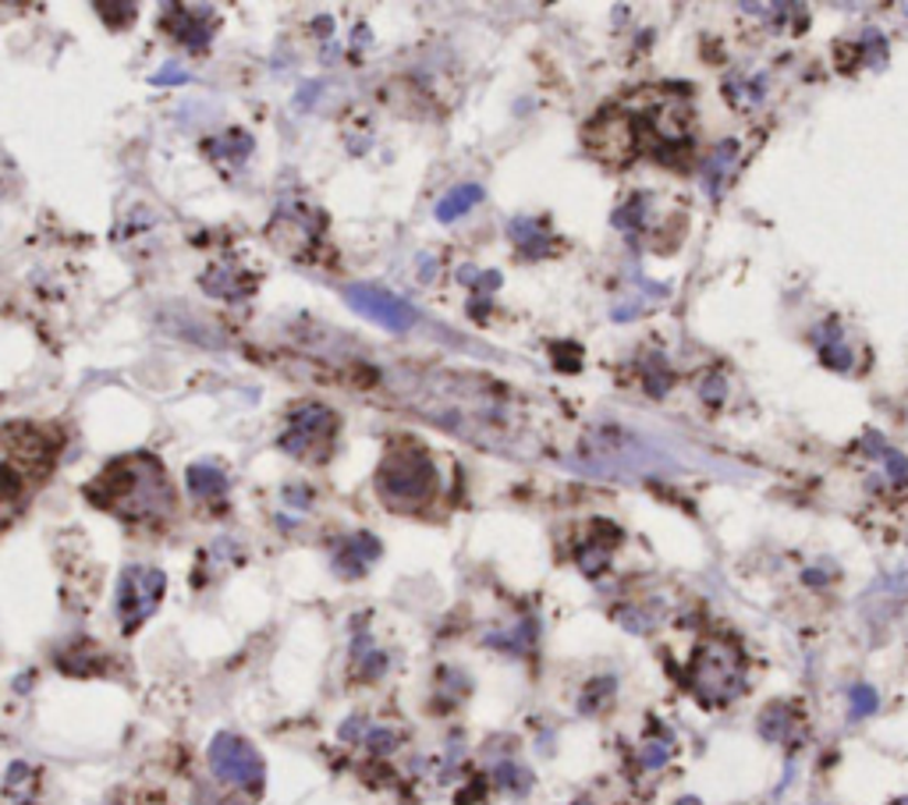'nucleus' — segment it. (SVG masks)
I'll return each mask as SVG.
<instances>
[{"instance_id": "cd10ccee", "label": "nucleus", "mask_w": 908, "mask_h": 805, "mask_svg": "<svg viewBox=\"0 0 908 805\" xmlns=\"http://www.w3.org/2000/svg\"><path fill=\"white\" fill-rule=\"evenodd\" d=\"M678 805H699V802H696V798H682Z\"/></svg>"}, {"instance_id": "2eb2a0df", "label": "nucleus", "mask_w": 908, "mask_h": 805, "mask_svg": "<svg viewBox=\"0 0 908 805\" xmlns=\"http://www.w3.org/2000/svg\"><path fill=\"white\" fill-rule=\"evenodd\" d=\"M207 149H210V157H213V160H231V163H242V160L252 153V139L245 136L242 128H231V131H224V136L210 139V142H207Z\"/></svg>"}, {"instance_id": "a878e982", "label": "nucleus", "mask_w": 908, "mask_h": 805, "mask_svg": "<svg viewBox=\"0 0 908 805\" xmlns=\"http://www.w3.org/2000/svg\"><path fill=\"white\" fill-rule=\"evenodd\" d=\"M184 78H189V75H184L178 64H167V68H160L154 75V86H167V82H175V86H178V82H184Z\"/></svg>"}, {"instance_id": "412c9836", "label": "nucleus", "mask_w": 908, "mask_h": 805, "mask_svg": "<svg viewBox=\"0 0 908 805\" xmlns=\"http://www.w3.org/2000/svg\"><path fill=\"white\" fill-rule=\"evenodd\" d=\"M611 692H614V681L611 678H600V681H593L590 689H585V696L579 699V710L582 713H596L603 702L611 699Z\"/></svg>"}, {"instance_id": "9b49d317", "label": "nucleus", "mask_w": 908, "mask_h": 805, "mask_svg": "<svg viewBox=\"0 0 908 805\" xmlns=\"http://www.w3.org/2000/svg\"><path fill=\"white\" fill-rule=\"evenodd\" d=\"M813 341H816V351H820L823 362H827L831 369H837V373H848V369H852V351L841 345V327L837 324H827L823 330H816Z\"/></svg>"}, {"instance_id": "f257e3e1", "label": "nucleus", "mask_w": 908, "mask_h": 805, "mask_svg": "<svg viewBox=\"0 0 908 805\" xmlns=\"http://www.w3.org/2000/svg\"><path fill=\"white\" fill-rule=\"evenodd\" d=\"M86 497L122 522L160 526L175 515V486L154 455L114 458L89 486Z\"/></svg>"}, {"instance_id": "f03ea898", "label": "nucleus", "mask_w": 908, "mask_h": 805, "mask_svg": "<svg viewBox=\"0 0 908 805\" xmlns=\"http://www.w3.org/2000/svg\"><path fill=\"white\" fill-rule=\"evenodd\" d=\"M377 490L391 508H415L433 497L436 468L419 447H391L380 462Z\"/></svg>"}, {"instance_id": "4be33fe9", "label": "nucleus", "mask_w": 908, "mask_h": 805, "mask_svg": "<svg viewBox=\"0 0 908 805\" xmlns=\"http://www.w3.org/2000/svg\"><path fill=\"white\" fill-rule=\"evenodd\" d=\"M362 745H366L369 752H377V756H387V752H394V749H398V734H394L391 728H366Z\"/></svg>"}, {"instance_id": "5701e85b", "label": "nucleus", "mask_w": 908, "mask_h": 805, "mask_svg": "<svg viewBox=\"0 0 908 805\" xmlns=\"http://www.w3.org/2000/svg\"><path fill=\"white\" fill-rule=\"evenodd\" d=\"M880 455H884V465H887V476H890V483L905 486V483H908V462L898 455V451H890V447H884Z\"/></svg>"}, {"instance_id": "7ed1b4c3", "label": "nucleus", "mask_w": 908, "mask_h": 805, "mask_svg": "<svg viewBox=\"0 0 908 805\" xmlns=\"http://www.w3.org/2000/svg\"><path fill=\"white\" fill-rule=\"evenodd\" d=\"M688 678H693V692L703 702L725 707V702L746 692V660L728 643H703L693 657V667H688Z\"/></svg>"}, {"instance_id": "6ab92c4d", "label": "nucleus", "mask_w": 908, "mask_h": 805, "mask_svg": "<svg viewBox=\"0 0 908 805\" xmlns=\"http://www.w3.org/2000/svg\"><path fill=\"white\" fill-rule=\"evenodd\" d=\"M494 784L504 787V792L522 795V792H529L532 777H529V770H522L515 760H504V763H497V770H494Z\"/></svg>"}, {"instance_id": "423d86ee", "label": "nucleus", "mask_w": 908, "mask_h": 805, "mask_svg": "<svg viewBox=\"0 0 908 805\" xmlns=\"http://www.w3.org/2000/svg\"><path fill=\"white\" fill-rule=\"evenodd\" d=\"M210 770H213L217 781H224L231 787H242V792H249V795L263 792V781H266L263 756L239 734H217L213 738L210 742Z\"/></svg>"}, {"instance_id": "a211bd4d", "label": "nucleus", "mask_w": 908, "mask_h": 805, "mask_svg": "<svg viewBox=\"0 0 908 805\" xmlns=\"http://www.w3.org/2000/svg\"><path fill=\"white\" fill-rule=\"evenodd\" d=\"M351 657H356V667H359L362 678H380L387 670V657L373 643H369V635H359L356 646H351Z\"/></svg>"}, {"instance_id": "9d476101", "label": "nucleus", "mask_w": 908, "mask_h": 805, "mask_svg": "<svg viewBox=\"0 0 908 805\" xmlns=\"http://www.w3.org/2000/svg\"><path fill=\"white\" fill-rule=\"evenodd\" d=\"M189 490L196 500H224L228 476L210 462H196V465H189Z\"/></svg>"}, {"instance_id": "39448f33", "label": "nucleus", "mask_w": 908, "mask_h": 805, "mask_svg": "<svg viewBox=\"0 0 908 805\" xmlns=\"http://www.w3.org/2000/svg\"><path fill=\"white\" fill-rule=\"evenodd\" d=\"M334 433H338V415L327 405H298L288 415V426L281 433V451L302 462H324L330 455Z\"/></svg>"}, {"instance_id": "20e7f679", "label": "nucleus", "mask_w": 908, "mask_h": 805, "mask_svg": "<svg viewBox=\"0 0 908 805\" xmlns=\"http://www.w3.org/2000/svg\"><path fill=\"white\" fill-rule=\"evenodd\" d=\"M163 590H167V575L160 568H149V564L125 568L122 579H117V593H114L117 617H122L125 635L139 632L142 622H149V617L157 614Z\"/></svg>"}, {"instance_id": "f8f14e48", "label": "nucleus", "mask_w": 908, "mask_h": 805, "mask_svg": "<svg viewBox=\"0 0 908 805\" xmlns=\"http://www.w3.org/2000/svg\"><path fill=\"white\" fill-rule=\"evenodd\" d=\"M203 288L210 295H217V298L234 301V298H245L252 292V280L242 277V274H234V271H228V266H213V271L203 277Z\"/></svg>"}, {"instance_id": "393cba45", "label": "nucleus", "mask_w": 908, "mask_h": 805, "mask_svg": "<svg viewBox=\"0 0 908 805\" xmlns=\"http://www.w3.org/2000/svg\"><path fill=\"white\" fill-rule=\"evenodd\" d=\"M725 391H728V383L720 380V377H710V380H706L703 388H699V398H703V401H706V405H710V409H717L720 401H725Z\"/></svg>"}, {"instance_id": "4468645a", "label": "nucleus", "mask_w": 908, "mask_h": 805, "mask_svg": "<svg viewBox=\"0 0 908 805\" xmlns=\"http://www.w3.org/2000/svg\"><path fill=\"white\" fill-rule=\"evenodd\" d=\"M508 231H511V239H515L518 248H522V253H529V256L547 253V245H550V239H547V224L532 221V216H518V221H511Z\"/></svg>"}, {"instance_id": "f3484780", "label": "nucleus", "mask_w": 908, "mask_h": 805, "mask_svg": "<svg viewBox=\"0 0 908 805\" xmlns=\"http://www.w3.org/2000/svg\"><path fill=\"white\" fill-rule=\"evenodd\" d=\"M760 734L767 742H788V734H792V710L781 707V702L767 707L760 717Z\"/></svg>"}, {"instance_id": "6e6552de", "label": "nucleus", "mask_w": 908, "mask_h": 805, "mask_svg": "<svg viewBox=\"0 0 908 805\" xmlns=\"http://www.w3.org/2000/svg\"><path fill=\"white\" fill-rule=\"evenodd\" d=\"M163 29L171 32V36L184 46L199 54V50H207L213 32H217V14L210 8H184V4H175L163 11Z\"/></svg>"}, {"instance_id": "ddd939ff", "label": "nucleus", "mask_w": 908, "mask_h": 805, "mask_svg": "<svg viewBox=\"0 0 908 805\" xmlns=\"http://www.w3.org/2000/svg\"><path fill=\"white\" fill-rule=\"evenodd\" d=\"M483 199V189L479 184H458V189H451L441 203H436V221H444V224H451V221H458L462 213H468L473 210L476 203Z\"/></svg>"}, {"instance_id": "dca6fc26", "label": "nucleus", "mask_w": 908, "mask_h": 805, "mask_svg": "<svg viewBox=\"0 0 908 805\" xmlns=\"http://www.w3.org/2000/svg\"><path fill=\"white\" fill-rule=\"evenodd\" d=\"M32 792H36V770H32L29 763H11L8 777H4V795L14 805H29Z\"/></svg>"}, {"instance_id": "aec40b11", "label": "nucleus", "mask_w": 908, "mask_h": 805, "mask_svg": "<svg viewBox=\"0 0 908 805\" xmlns=\"http://www.w3.org/2000/svg\"><path fill=\"white\" fill-rule=\"evenodd\" d=\"M880 707V699H877V689H869V685H855V689L848 692V717L852 720H866L873 717Z\"/></svg>"}, {"instance_id": "b1692460", "label": "nucleus", "mask_w": 908, "mask_h": 805, "mask_svg": "<svg viewBox=\"0 0 908 805\" xmlns=\"http://www.w3.org/2000/svg\"><path fill=\"white\" fill-rule=\"evenodd\" d=\"M667 756H671V745H667V742H646V745H643V766H650V770L664 766Z\"/></svg>"}, {"instance_id": "0eeeda50", "label": "nucleus", "mask_w": 908, "mask_h": 805, "mask_svg": "<svg viewBox=\"0 0 908 805\" xmlns=\"http://www.w3.org/2000/svg\"><path fill=\"white\" fill-rule=\"evenodd\" d=\"M345 301L359 316H366V320L380 324L383 330L401 333L415 324V313L409 301H401L398 295L383 292V288H373V284H351V288H345Z\"/></svg>"}, {"instance_id": "1a4fd4ad", "label": "nucleus", "mask_w": 908, "mask_h": 805, "mask_svg": "<svg viewBox=\"0 0 908 805\" xmlns=\"http://www.w3.org/2000/svg\"><path fill=\"white\" fill-rule=\"evenodd\" d=\"M377 558H380V543L369 532H356L338 547V553H334V572L341 579H359L369 572V564Z\"/></svg>"}, {"instance_id": "bb28decb", "label": "nucleus", "mask_w": 908, "mask_h": 805, "mask_svg": "<svg viewBox=\"0 0 908 805\" xmlns=\"http://www.w3.org/2000/svg\"><path fill=\"white\" fill-rule=\"evenodd\" d=\"M213 805H242V802H234V798H217Z\"/></svg>"}]
</instances>
